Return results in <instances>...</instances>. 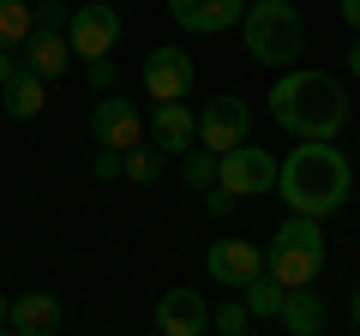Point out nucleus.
<instances>
[{"label": "nucleus", "mask_w": 360, "mask_h": 336, "mask_svg": "<svg viewBox=\"0 0 360 336\" xmlns=\"http://www.w3.org/2000/svg\"><path fill=\"white\" fill-rule=\"evenodd\" d=\"M264 271L283 288L319 283V271H324V228H319V217H295V210H288V222L270 234V246H264Z\"/></svg>", "instance_id": "20e7f679"}, {"label": "nucleus", "mask_w": 360, "mask_h": 336, "mask_svg": "<svg viewBox=\"0 0 360 336\" xmlns=\"http://www.w3.org/2000/svg\"><path fill=\"white\" fill-rule=\"evenodd\" d=\"M13 66H18V60H13V49H0V84L13 78Z\"/></svg>", "instance_id": "cd10ccee"}, {"label": "nucleus", "mask_w": 360, "mask_h": 336, "mask_svg": "<svg viewBox=\"0 0 360 336\" xmlns=\"http://www.w3.org/2000/svg\"><path fill=\"white\" fill-rule=\"evenodd\" d=\"M240 138H252V103H240V96H210L205 115H198V144L205 150H229Z\"/></svg>", "instance_id": "6e6552de"}, {"label": "nucleus", "mask_w": 360, "mask_h": 336, "mask_svg": "<svg viewBox=\"0 0 360 336\" xmlns=\"http://www.w3.org/2000/svg\"><path fill=\"white\" fill-rule=\"evenodd\" d=\"M264 103H270V120L283 132H295V138H336L348 127V91L330 72H312V66L283 72Z\"/></svg>", "instance_id": "f03ea898"}, {"label": "nucleus", "mask_w": 360, "mask_h": 336, "mask_svg": "<svg viewBox=\"0 0 360 336\" xmlns=\"http://www.w3.org/2000/svg\"><path fill=\"white\" fill-rule=\"evenodd\" d=\"M90 138L108 144V150H132V144H144V115H139V103L103 91L96 103H90Z\"/></svg>", "instance_id": "0eeeda50"}, {"label": "nucleus", "mask_w": 360, "mask_h": 336, "mask_svg": "<svg viewBox=\"0 0 360 336\" xmlns=\"http://www.w3.org/2000/svg\"><path fill=\"white\" fill-rule=\"evenodd\" d=\"M205 210H210V217H229V210H234V193H222V186H205Z\"/></svg>", "instance_id": "393cba45"}, {"label": "nucleus", "mask_w": 360, "mask_h": 336, "mask_svg": "<svg viewBox=\"0 0 360 336\" xmlns=\"http://www.w3.org/2000/svg\"><path fill=\"white\" fill-rule=\"evenodd\" d=\"M276 193L295 217L324 222L354 198V162H348V150H336V138H300V150L276 162Z\"/></svg>", "instance_id": "f257e3e1"}, {"label": "nucleus", "mask_w": 360, "mask_h": 336, "mask_svg": "<svg viewBox=\"0 0 360 336\" xmlns=\"http://www.w3.org/2000/svg\"><path fill=\"white\" fill-rule=\"evenodd\" d=\"M198 84V66L186 49H150L144 54V91L150 103H168V96H186Z\"/></svg>", "instance_id": "1a4fd4ad"}, {"label": "nucleus", "mask_w": 360, "mask_h": 336, "mask_svg": "<svg viewBox=\"0 0 360 336\" xmlns=\"http://www.w3.org/2000/svg\"><path fill=\"white\" fill-rule=\"evenodd\" d=\"M336 13H342L348 30H360V0H336Z\"/></svg>", "instance_id": "a878e982"}, {"label": "nucleus", "mask_w": 360, "mask_h": 336, "mask_svg": "<svg viewBox=\"0 0 360 336\" xmlns=\"http://www.w3.org/2000/svg\"><path fill=\"white\" fill-rule=\"evenodd\" d=\"M0 103H6V115H13V120H37V115H42V103H49V78L30 72V66L18 60V66H13V78L0 84Z\"/></svg>", "instance_id": "dca6fc26"}, {"label": "nucleus", "mask_w": 360, "mask_h": 336, "mask_svg": "<svg viewBox=\"0 0 360 336\" xmlns=\"http://www.w3.org/2000/svg\"><path fill=\"white\" fill-rule=\"evenodd\" d=\"M90 174H96V181H115V174H120V150H108V144H103L96 162H90Z\"/></svg>", "instance_id": "b1692460"}, {"label": "nucleus", "mask_w": 360, "mask_h": 336, "mask_svg": "<svg viewBox=\"0 0 360 336\" xmlns=\"http://www.w3.org/2000/svg\"><path fill=\"white\" fill-rule=\"evenodd\" d=\"M180 181L193 186V193L217 186V150H180Z\"/></svg>", "instance_id": "aec40b11"}, {"label": "nucleus", "mask_w": 360, "mask_h": 336, "mask_svg": "<svg viewBox=\"0 0 360 336\" xmlns=\"http://www.w3.org/2000/svg\"><path fill=\"white\" fill-rule=\"evenodd\" d=\"M120 30L127 25H120V13L108 0H84V6L66 13V49H72L78 60H96V54H115Z\"/></svg>", "instance_id": "423d86ee"}, {"label": "nucleus", "mask_w": 360, "mask_h": 336, "mask_svg": "<svg viewBox=\"0 0 360 336\" xmlns=\"http://www.w3.org/2000/svg\"><path fill=\"white\" fill-rule=\"evenodd\" d=\"M348 78H360V37H354V49H348Z\"/></svg>", "instance_id": "c85d7f7f"}, {"label": "nucleus", "mask_w": 360, "mask_h": 336, "mask_svg": "<svg viewBox=\"0 0 360 336\" xmlns=\"http://www.w3.org/2000/svg\"><path fill=\"white\" fill-rule=\"evenodd\" d=\"M84 78H90V91H115V54H96V60H84Z\"/></svg>", "instance_id": "5701e85b"}, {"label": "nucleus", "mask_w": 360, "mask_h": 336, "mask_svg": "<svg viewBox=\"0 0 360 336\" xmlns=\"http://www.w3.org/2000/svg\"><path fill=\"white\" fill-rule=\"evenodd\" d=\"M258 271H264V246L234 240V234H229V240H217V246L205 252V276H210V283H222V288H246Z\"/></svg>", "instance_id": "9d476101"}, {"label": "nucleus", "mask_w": 360, "mask_h": 336, "mask_svg": "<svg viewBox=\"0 0 360 336\" xmlns=\"http://www.w3.org/2000/svg\"><path fill=\"white\" fill-rule=\"evenodd\" d=\"M30 37V0H0V49H18Z\"/></svg>", "instance_id": "6ab92c4d"}, {"label": "nucleus", "mask_w": 360, "mask_h": 336, "mask_svg": "<svg viewBox=\"0 0 360 336\" xmlns=\"http://www.w3.org/2000/svg\"><path fill=\"white\" fill-rule=\"evenodd\" d=\"M276 324H283L288 336H319L324 324H330V312H324V300L312 295V283H307V288H288V295H283V312H276Z\"/></svg>", "instance_id": "f3484780"}, {"label": "nucleus", "mask_w": 360, "mask_h": 336, "mask_svg": "<svg viewBox=\"0 0 360 336\" xmlns=\"http://www.w3.org/2000/svg\"><path fill=\"white\" fill-rule=\"evenodd\" d=\"M18 54H25L30 72L60 78V72H66V60H72V49H66V25H30V37L18 42Z\"/></svg>", "instance_id": "2eb2a0df"}, {"label": "nucleus", "mask_w": 360, "mask_h": 336, "mask_svg": "<svg viewBox=\"0 0 360 336\" xmlns=\"http://www.w3.org/2000/svg\"><path fill=\"white\" fill-rule=\"evenodd\" d=\"M60 295H13L6 300V330L13 336H49L60 330Z\"/></svg>", "instance_id": "4468645a"}, {"label": "nucleus", "mask_w": 360, "mask_h": 336, "mask_svg": "<svg viewBox=\"0 0 360 336\" xmlns=\"http://www.w3.org/2000/svg\"><path fill=\"white\" fill-rule=\"evenodd\" d=\"M348 324L360 330V288H348Z\"/></svg>", "instance_id": "bb28decb"}, {"label": "nucleus", "mask_w": 360, "mask_h": 336, "mask_svg": "<svg viewBox=\"0 0 360 336\" xmlns=\"http://www.w3.org/2000/svg\"><path fill=\"white\" fill-rule=\"evenodd\" d=\"M156 168H162V150H144V144L120 150V174L127 181H156Z\"/></svg>", "instance_id": "412c9836"}, {"label": "nucleus", "mask_w": 360, "mask_h": 336, "mask_svg": "<svg viewBox=\"0 0 360 336\" xmlns=\"http://www.w3.org/2000/svg\"><path fill=\"white\" fill-rule=\"evenodd\" d=\"M240 13L246 0H168V18L193 37H222V30L240 25Z\"/></svg>", "instance_id": "f8f14e48"}, {"label": "nucleus", "mask_w": 360, "mask_h": 336, "mask_svg": "<svg viewBox=\"0 0 360 336\" xmlns=\"http://www.w3.org/2000/svg\"><path fill=\"white\" fill-rule=\"evenodd\" d=\"M283 295H288V288L276 283L270 271H258L252 283L240 288V300H246V312H252V324H276V312H283Z\"/></svg>", "instance_id": "a211bd4d"}, {"label": "nucleus", "mask_w": 360, "mask_h": 336, "mask_svg": "<svg viewBox=\"0 0 360 336\" xmlns=\"http://www.w3.org/2000/svg\"><path fill=\"white\" fill-rule=\"evenodd\" d=\"M246 324H252L246 300H222V306H210V330H222V336H246Z\"/></svg>", "instance_id": "4be33fe9"}, {"label": "nucleus", "mask_w": 360, "mask_h": 336, "mask_svg": "<svg viewBox=\"0 0 360 336\" xmlns=\"http://www.w3.org/2000/svg\"><path fill=\"white\" fill-rule=\"evenodd\" d=\"M0 330H6V295H0Z\"/></svg>", "instance_id": "c756f323"}, {"label": "nucleus", "mask_w": 360, "mask_h": 336, "mask_svg": "<svg viewBox=\"0 0 360 336\" xmlns=\"http://www.w3.org/2000/svg\"><path fill=\"white\" fill-rule=\"evenodd\" d=\"M156 330L162 336H205L210 330V306L198 288H168L156 300Z\"/></svg>", "instance_id": "ddd939ff"}, {"label": "nucleus", "mask_w": 360, "mask_h": 336, "mask_svg": "<svg viewBox=\"0 0 360 336\" xmlns=\"http://www.w3.org/2000/svg\"><path fill=\"white\" fill-rule=\"evenodd\" d=\"M217 186L234 193V198H264L276 186V156L258 150L252 138L229 144V150H217Z\"/></svg>", "instance_id": "39448f33"}, {"label": "nucleus", "mask_w": 360, "mask_h": 336, "mask_svg": "<svg viewBox=\"0 0 360 336\" xmlns=\"http://www.w3.org/2000/svg\"><path fill=\"white\" fill-rule=\"evenodd\" d=\"M144 132L156 138V150L180 156V150H193V144H198V115L186 108V96H168V103H156V108H150Z\"/></svg>", "instance_id": "9b49d317"}, {"label": "nucleus", "mask_w": 360, "mask_h": 336, "mask_svg": "<svg viewBox=\"0 0 360 336\" xmlns=\"http://www.w3.org/2000/svg\"><path fill=\"white\" fill-rule=\"evenodd\" d=\"M240 37H246V54L258 66H295L307 54V13L295 0H252L240 13Z\"/></svg>", "instance_id": "7ed1b4c3"}]
</instances>
